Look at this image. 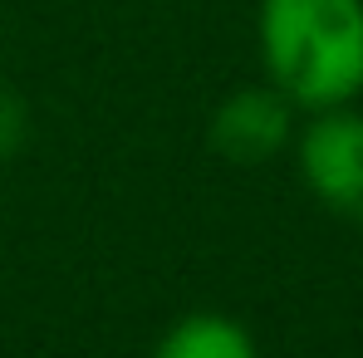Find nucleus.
<instances>
[{
    "mask_svg": "<svg viewBox=\"0 0 363 358\" xmlns=\"http://www.w3.org/2000/svg\"><path fill=\"white\" fill-rule=\"evenodd\" d=\"M260 69L295 113L344 108L363 94V0H260Z\"/></svg>",
    "mask_w": 363,
    "mask_h": 358,
    "instance_id": "nucleus-1",
    "label": "nucleus"
},
{
    "mask_svg": "<svg viewBox=\"0 0 363 358\" xmlns=\"http://www.w3.org/2000/svg\"><path fill=\"white\" fill-rule=\"evenodd\" d=\"M295 167L319 206L344 221H363V113L354 104L319 108L295 128Z\"/></svg>",
    "mask_w": 363,
    "mask_h": 358,
    "instance_id": "nucleus-2",
    "label": "nucleus"
},
{
    "mask_svg": "<svg viewBox=\"0 0 363 358\" xmlns=\"http://www.w3.org/2000/svg\"><path fill=\"white\" fill-rule=\"evenodd\" d=\"M290 142H295V104L270 84L226 94L221 108L211 113V147L236 167H260L280 157Z\"/></svg>",
    "mask_w": 363,
    "mask_h": 358,
    "instance_id": "nucleus-3",
    "label": "nucleus"
},
{
    "mask_svg": "<svg viewBox=\"0 0 363 358\" xmlns=\"http://www.w3.org/2000/svg\"><path fill=\"white\" fill-rule=\"evenodd\" d=\"M152 358H260V349L241 319L216 309H191L157 339Z\"/></svg>",
    "mask_w": 363,
    "mask_h": 358,
    "instance_id": "nucleus-4",
    "label": "nucleus"
},
{
    "mask_svg": "<svg viewBox=\"0 0 363 358\" xmlns=\"http://www.w3.org/2000/svg\"><path fill=\"white\" fill-rule=\"evenodd\" d=\"M20 138H25V113H20V104H15V99H0V157H10V152L20 147Z\"/></svg>",
    "mask_w": 363,
    "mask_h": 358,
    "instance_id": "nucleus-5",
    "label": "nucleus"
}]
</instances>
